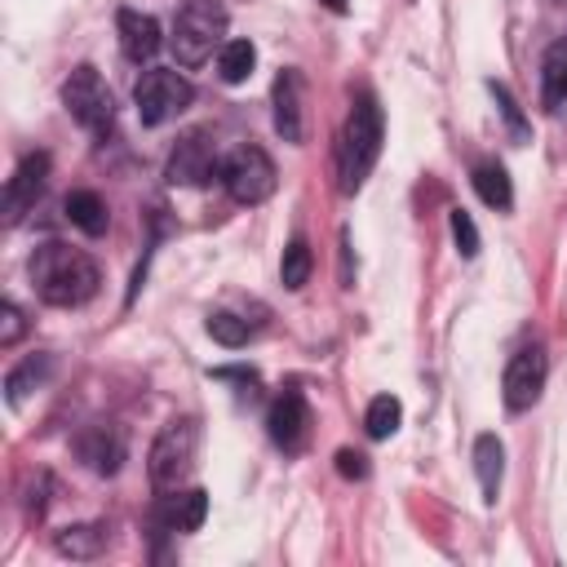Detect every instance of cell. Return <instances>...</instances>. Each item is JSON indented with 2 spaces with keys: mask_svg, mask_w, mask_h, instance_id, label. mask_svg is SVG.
Wrapping results in <instances>:
<instances>
[{
  "mask_svg": "<svg viewBox=\"0 0 567 567\" xmlns=\"http://www.w3.org/2000/svg\"><path fill=\"white\" fill-rule=\"evenodd\" d=\"M221 44H226V9L221 4L190 0L186 9H177L173 31H168V49L182 66H204Z\"/></svg>",
  "mask_w": 567,
  "mask_h": 567,
  "instance_id": "3",
  "label": "cell"
},
{
  "mask_svg": "<svg viewBox=\"0 0 567 567\" xmlns=\"http://www.w3.org/2000/svg\"><path fill=\"white\" fill-rule=\"evenodd\" d=\"M208 337L221 341L226 350H239L248 341V323L235 319V315H226V310H217V315H208Z\"/></svg>",
  "mask_w": 567,
  "mask_h": 567,
  "instance_id": "25",
  "label": "cell"
},
{
  "mask_svg": "<svg viewBox=\"0 0 567 567\" xmlns=\"http://www.w3.org/2000/svg\"><path fill=\"white\" fill-rule=\"evenodd\" d=\"M62 106H66V115H71L84 133H93V137H106L111 124H115V97H111L106 80L97 75V66H89V62L66 75V84H62Z\"/></svg>",
  "mask_w": 567,
  "mask_h": 567,
  "instance_id": "5",
  "label": "cell"
},
{
  "mask_svg": "<svg viewBox=\"0 0 567 567\" xmlns=\"http://www.w3.org/2000/svg\"><path fill=\"white\" fill-rule=\"evenodd\" d=\"M381 155V106L372 93H359L350 115H346V128H341V146H337V164H341V190L354 195L363 186V177L372 173Z\"/></svg>",
  "mask_w": 567,
  "mask_h": 567,
  "instance_id": "2",
  "label": "cell"
},
{
  "mask_svg": "<svg viewBox=\"0 0 567 567\" xmlns=\"http://www.w3.org/2000/svg\"><path fill=\"white\" fill-rule=\"evenodd\" d=\"M540 97L549 111H567V40L549 44L540 62Z\"/></svg>",
  "mask_w": 567,
  "mask_h": 567,
  "instance_id": "16",
  "label": "cell"
},
{
  "mask_svg": "<svg viewBox=\"0 0 567 567\" xmlns=\"http://www.w3.org/2000/svg\"><path fill=\"white\" fill-rule=\"evenodd\" d=\"M266 430H270V439L284 452H301L306 439H310V408H306V399L297 390H284L270 403V412H266Z\"/></svg>",
  "mask_w": 567,
  "mask_h": 567,
  "instance_id": "11",
  "label": "cell"
},
{
  "mask_svg": "<svg viewBox=\"0 0 567 567\" xmlns=\"http://www.w3.org/2000/svg\"><path fill=\"white\" fill-rule=\"evenodd\" d=\"M204 514H208V492L204 487H190V492L168 496L159 518H164V532H199Z\"/></svg>",
  "mask_w": 567,
  "mask_h": 567,
  "instance_id": "15",
  "label": "cell"
},
{
  "mask_svg": "<svg viewBox=\"0 0 567 567\" xmlns=\"http://www.w3.org/2000/svg\"><path fill=\"white\" fill-rule=\"evenodd\" d=\"M44 372H49V354H27V359L4 377V394H9V403H22V394L35 390V381H44Z\"/></svg>",
  "mask_w": 567,
  "mask_h": 567,
  "instance_id": "24",
  "label": "cell"
},
{
  "mask_svg": "<svg viewBox=\"0 0 567 567\" xmlns=\"http://www.w3.org/2000/svg\"><path fill=\"white\" fill-rule=\"evenodd\" d=\"M221 186L235 204H261L275 195V164L261 146H235L221 164Z\"/></svg>",
  "mask_w": 567,
  "mask_h": 567,
  "instance_id": "7",
  "label": "cell"
},
{
  "mask_svg": "<svg viewBox=\"0 0 567 567\" xmlns=\"http://www.w3.org/2000/svg\"><path fill=\"white\" fill-rule=\"evenodd\" d=\"M270 106H275V133H279L284 142H301V137H306V120H301V71L284 66V71L275 75Z\"/></svg>",
  "mask_w": 567,
  "mask_h": 567,
  "instance_id": "12",
  "label": "cell"
},
{
  "mask_svg": "<svg viewBox=\"0 0 567 567\" xmlns=\"http://www.w3.org/2000/svg\"><path fill=\"white\" fill-rule=\"evenodd\" d=\"M337 470H341L346 478H363V474H368V456H363V452L341 447V452H337Z\"/></svg>",
  "mask_w": 567,
  "mask_h": 567,
  "instance_id": "29",
  "label": "cell"
},
{
  "mask_svg": "<svg viewBox=\"0 0 567 567\" xmlns=\"http://www.w3.org/2000/svg\"><path fill=\"white\" fill-rule=\"evenodd\" d=\"M97 266L89 252L80 248H66L58 239H49L44 248H35L31 257V288L40 292V301L49 306H84L93 292H97Z\"/></svg>",
  "mask_w": 567,
  "mask_h": 567,
  "instance_id": "1",
  "label": "cell"
},
{
  "mask_svg": "<svg viewBox=\"0 0 567 567\" xmlns=\"http://www.w3.org/2000/svg\"><path fill=\"white\" fill-rule=\"evenodd\" d=\"M102 545H106V532L97 523H75V527H62L53 536V549L66 558H93Z\"/></svg>",
  "mask_w": 567,
  "mask_h": 567,
  "instance_id": "20",
  "label": "cell"
},
{
  "mask_svg": "<svg viewBox=\"0 0 567 567\" xmlns=\"http://www.w3.org/2000/svg\"><path fill=\"white\" fill-rule=\"evenodd\" d=\"M195 447H199V421H195V416L168 421V425L155 434L151 452H146V474H151V483H155L159 492H177L182 478H186L190 465H195Z\"/></svg>",
  "mask_w": 567,
  "mask_h": 567,
  "instance_id": "4",
  "label": "cell"
},
{
  "mask_svg": "<svg viewBox=\"0 0 567 567\" xmlns=\"http://www.w3.org/2000/svg\"><path fill=\"white\" fill-rule=\"evenodd\" d=\"M487 89H492V97H496V106H501V115L509 120V128H514V137H527V124H523V115H518V102L509 97V89H505V84H496V80H492Z\"/></svg>",
  "mask_w": 567,
  "mask_h": 567,
  "instance_id": "27",
  "label": "cell"
},
{
  "mask_svg": "<svg viewBox=\"0 0 567 567\" xmlns=\"http://www.w3.org/2000/svg\"><path fill=\"white\" fill-rule=\"evenodd\" d=\"M474 190H478V199H483L487 208H496V213H505V208L514 204V186H509V177H505L501 164H478V168H474Z\"/></svg>",
  "mask_w": 567,
  "mask_h": 567,
  "instance_id": "21",
  "label": "cell"
},
{
  "mask_svg": "<svg viewBox=\"0 0 567 567\" xmlns=\"http://www.w3.org/2000/svg\"><path fill=\"white\" fill-rule=\"evenodd\" d=\"M310 270H315V257H310V244L297 235L288 248H284V257H279V279H284V288L288 292H297V288H306V279H310Z\"/></svg>",
  "mask_w": 567,
  "mask_h": 567,
  "instance_id": "22",
  "label": "cell"
},
{
  "mask_svg": "<svg viewBox=\"0 0 567 567\" xmlns=\"http://www.w3.org/2000/svg\"><path fill=\"white\" fill-rule=\"evenodd\" d=\"M18 337H22V310L13 301H4V310H0V346L9 350Z\"/></svg>",
  "mask_w": 567,
  "mask_h": 567,
  "instance_id": "28",
  "label": "cell"
},
{
  "mask_svg": "<svg viewBox=\"0 0 567 567\" xmlns=\"http://www.w3.org/2000/svg\"><path fill=\"white\" fill-rule=\"evenodd\" d=\"M252 66H257L252 40H226V44L217 49V75H221L226 84H244V80L252 75Z\"/></svg>",
  "mask_w": 567,
  "mask_h": 567,
  "instance_id": "19",
  "label": "cell"
},
{
  "mask_svg": "<svg viewBox=\"0 0 567 567\" xmlns=\"http://www.w3.org/2000/svg\"><path fill=\"white\" fill-rule=\"evenodd\" d=\"M115 31H120V49L128 62H151L164 44V31L151 13H137V9H120L115 18Z\"/></svg>",
  "mask_w": 567,
  "mask_h": 567,
  "instance_id": "13",
  "label": "cell"
},
{
  "mask_svg": "<svg viewBox=\"0 0 567 567\" xmlns=\"http://www.w3.org/2000/svg\"><path fill=\"white\" fill-rule=\"evenodd\" d=\"M190 97H195L190 80H186L182 71H173V66H151V71H142V80L133 84L137 120H142L146 128H159V124L177 120V115L190 106Z\"/></svg>",
  "mask_w": 567,
  "mask_h": 567,
  "instance_id": "6",
  "label": "cell"
},
{
  "mask_svg": "<svg viewBox=\"0 0 567 567\" xmlns=\"http://www.w3.org/2000/svg\"><path fill=\"white\" fill-rule=\"evenodd\" d=\"M474 474H478L483 501L492 505L501 496V478H505V447H501L496 434H478L474 439Z\"/></svg>",
  "mask_w": 567,
  "mask_h": 567,
  "instance_id": "14",
  "label": "cell"
},
{
  "mask_svg": "<svg viewBox=\"0 0 567 567\" xmlns=\"http://www.w3.org/2000/svg\"><path fill=\"white\" fill-rule=\"evenodd\" d=\"M80 456H84L97 474H115L120 461H124V443H120L106 425H97V430H89V434L80 439Z\"/></svg>",
  "mask_w": 567,
  "mask_h": 567,
  "instance_id": "17",
  "label": "cell"
},
{
  "mask_svg": "<svg viewBox=\"0 0 567 567\" xmlns=\"http://www.w3.org/2000/svg\"><path fill=\"white\" fill-rule=\"evenodd\" d=\"M452 239H456L461 257H474L478 252V230H474V217L465 208H452Z\"/></svg>",
  "mask_w": 567,
  "mask_h": 567,
  "instance_id": "26",
  "label": "cell"
},
{
  "mask_svg": "<svg viewBox=\"0 0 567 567\" xmlns=\"http://www.w3.org/2000/svg\"><path fill=\"white\" fill-rule=\"evenodd\" d=\"M319 4H323V9H332V13H346V9H350L346 0H319Z\"/></svg>",
  "mask_w": 567,
  "mask_h": 567,
  "instance_id": "30",
  "label": "cell"
},
{
  "mask_svg": "<svg viewBox=\"0 0 567 567\" xmlns=\"http://www.w3.org/2000/svg\"><path fill=\"white\" fill-rule=\"evenodd\" d=\"M66 217H71V226H80L84 235H102L111 213H106V204H102L97 190H71V195H66Z\"/></svg>",
  "mask_w": 567,
  "mask_h": 567,
  "instance_id": "18",
  "label": "cell"
},
{
  "mask_svg": "<svg viewBox=\"0 0 567 567\" xmlns=\"http://www.w3.org/2000/svg\"><path fill=\"white\" fill-rule=\"evenodd\" d=\"M545 372H549V359L540 346H523L509 363H505V381H501V394H505V408L509 412H527L540 390H545Z\"/></svg>",
  "mask_w": 567,
  "mask_h": 567,
  "instance_id": "9",
  "label": "cell"
},
{
  "mask_svg": "<svg viewBox=\"0 0 567 567\" xmlns=\"http://www.w3.org/2000/svg\"><path fill=\"white\" fill-rule=\"evenodd\" d=\"M164 177H168L173 186H208L213 177H221L217 142L208 137V128H190L186 137H177V146L168 151Z\"/></svg>",
  "mask_w": 567,
  "mask_h": 567,
  "instance_id": "8",
  "label": "cell"
},
{
  "mask_svg": "<svg viewBox=\"0 0 567 567\" xmlns=\"http://www.w3.org/2000/svg\"><path fill=\"white\" fill-rule=\"evenodd\" d=\"M44 182H49V155H44V151L27 155V159L13 168L9 186H4V221H9V226H18L27 208H35V199L44 195Z\"/></svg>",
  "mask_w": 567,
  "mask_h": 567,
  "instance_id": "10",
  "label": "cell"
},
{
  "mask_svg": "<svg viewBox=\"0 0 567 567\" xmlns=\"http://www.w3.org/2000/svg\"><path fill=\"white\" fill-rule=\"evenodd\" d=\"M399 421H403V403H399L394 394H377V399L368 403L363 430H368L372 439H390V434L399 430Z\"/></svg>",
  "mask_w": 567,
  "mask_h": 567,
  "instance_id": "23",
  "label": "cell"
}]
</instances>
